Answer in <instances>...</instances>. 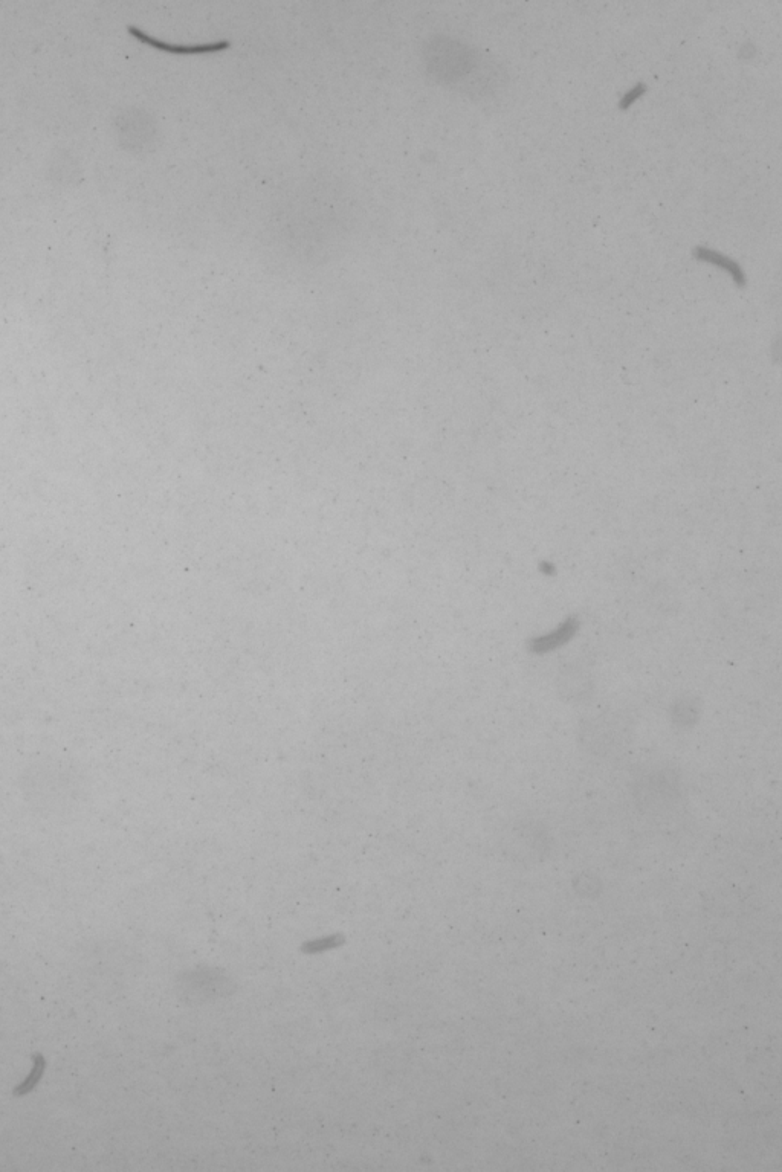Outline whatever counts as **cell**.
<instances>
[{
    "instance_id": "6da1fadb",
    "label": "cell",
    "mask_w": 782,
    "mask_h": 1172,
    "mask_svg": "<svg viewBox=\"0 0 782 1172\" xmlns=\"http://www.w3.org/2000/svg\"><path fill=\"white\" fill-rule=\"evenodd\" d=\"M129 31L133 34V36L136 37V39L141 40V42L144 43H149V45L156 46V48L162 49V51L184 52V54H191V52H210L217 51V49L228 48V43H220V45L198 46V48H175V46L164 45V43L156 42V40H153L152 37L146 36V34L141 33L139 29L133 28V26H130Z\"/></svg>"
}]
</instances>
